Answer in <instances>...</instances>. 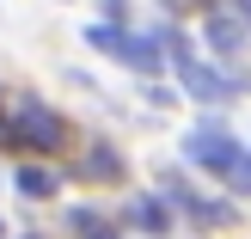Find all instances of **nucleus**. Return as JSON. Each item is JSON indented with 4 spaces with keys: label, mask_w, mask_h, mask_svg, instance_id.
Masks as SVG:
<instances>
[{
    "label": "nucleus",
    "mask_w": 251,
    "mask_h": 239,
    "mask_svg": "<svg viewBox=\"0 0 251 239\" xmlns=\"http://www.w3.org/2000/svg\"><path fill=\"white\" fill-rule=\"evenodd\" d=\"M166 6H172V12H208L215 0H166Z\"/></svg>",
    "instance_id": "obj_11"
},
{
    "label": "nucleus",
    "mask_w": 251,
    "mask_h": 239,
    "mask_svg": "<svg viewBox=\"0 0 251 239\" xmlns=\"http://www.w3.org/2000/svg\"><path fill=\"white\" fill-rule=\"evenodd\" d=\"M172 68H178L184 92H190V98H202V105H233V98H245V92H251V80H245V74L208 68V61H196V55H178Z\"/></svg>",
    "instance_id": "obj_2"
},
{
    "label": "nucleus",
    "mask_w": 251,
    "mask_h": 239,
    "mask_svg": "<svg viewBox=\"0 0 251 239\" xmlns=\"http://www.w3.org/2000/svg\"><path fill=\"white\" fill-rule=\"evenodd\" d=\"M184 159H196L208 178L233 184V190H251V154H245L239 141H233L227 129H221L215 117H208V123H196V129L184 135Z\"/></svg>",
    "instance_id": "obj_1"
},
{
    "label": "nucleus",
    "mask_w": 251,
    "mask_h": 239,
    "mask_svg": "<svg viewBox=\"0 0 251 239\" xmlns=\"http://www.w3.org/2000/svg\"><path fill=\"white\" fill-rule=\"evenodd\" d=\"M123 215H129L141 233H172V209H166V196H135Z\"/></svg>",
    "instance_id": "obj_7"
},
{
    "label": "nucleus",
    "mask_w": 251,
    "mask_h": 239,
    "mask_svg": "<svg viewBox=\"0 0 251 239\" xmlns=\"http://www.w3.org/2000/svg\"><path fill=\"white\" fill-rule=\"evenodd\" d=\"M202 43L215 49L221 61H239V55H245V25L233 19V12H215V6H208V25H202Z\"/></svg>",
    "instance_id": "obj_6"
},
{
    "label": "nucleus",
    "mask_w": 251,
    "mask_h": 239,
    "mask_svg": "<svg viewBox=\"0 0 251 239\" xmlns=\"http://www.w3.org/2000/svg\"><path fill=\"white\" fill-rule=\"evenodd\" d=\"M55 190H61L55 172H43V166H19V196H55Z\"/></svg>",
    "instance_id": "obj_8"
},
{
    "label": "nucleus",
    "mask_w": 251,
    "mask_h": 239,
    "mask_svg": "<svg viewBox=\"0 0 251 239\" xmlns=\"http://www.w3.org/2000/svg\"><path fill=\"white\" fill-rule=\"evenodd\" d=\"M159 190H166V203H178V209H184V215H190V221H196V227H202V233L227 227V221L239 215V209H233V203H215V196L190 190V178H184V172H159Z\"/></svg>",
    "instance_id": "obj_3"
},
{
    "label": "nucleus",
    "mask_w": 251,
    "mask_h": 239,
    "mask_svg": "<svg viewBox=\"0 0 251 239\" xmlns=\"http://www.w3.org/2000/svg\"><path fill=\"white\" fill-rule=\"evenodd\" d=\"M92 49H104V55H117V61H129L135 74H159L166 68V55H159V43L153 37H135V31H117V25H92Z\"/></svg>",
    "instance_id": "obj_4"
},
{
    "label": "nucleus",
    "mask_w": 251,
    "mask_h": 239,
    "mask_svg": "<svg viewBox=\"0 0 251 239\" xmlns=\"http://www.w3.org/2000/svg\"><path fill=\"white\" fill-rule=\"evenodd\" d=\"M74 233H80V239H117L98 215H86V209H74Z\"/></svg>",
    "instance_id": "obj_10"
},
{
    "label": "nucleus",
    "mask_w": 251,
    "mask_h": 239,
    "mask_svg": "<svg viewBox=\"0 0 251 239\" xmlns=\"http://www.w3.org/2000/svg\"><path fill=\"white\" fill-rule=\"evenodd\" d=\"M12 135H19L25 147H37V154H61V147H68V123L49 105H19L12 110Z\"/></svg>",
    "instance_id": "obj_5"
},
{
    "label": "nucleus",
    "mask_w": 251,
    "mask_h": 239,
    "mask_svg": "<svg viewBox=\"0 0 251 239\" xmlns=\"http://www.w3.org/2000/svg\"><path fill=\"white\" fill-rule=\"evenodd\" d=\"M80 172H86V178H117V172H123V159L110 154V147H92V154H86V166H80Z\"/></svg>",
    "instance_id": "obj_9"
}]
</instances>
